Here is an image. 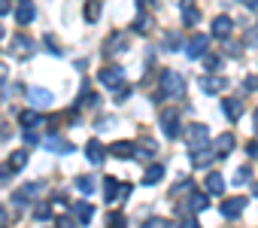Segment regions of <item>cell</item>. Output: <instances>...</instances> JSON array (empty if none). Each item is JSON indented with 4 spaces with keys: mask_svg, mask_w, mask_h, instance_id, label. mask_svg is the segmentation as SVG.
Wrapping results in <instances>:
<instances>
[{
    "mask_svg": "<svg viewBox=\"0 0 258 228\" xmlns=\"http://www.w3.org/2000/svg\"><path fill=\"white\" fill-rule=\"evenodd\" d=\"M158 85H161V94H164V97H182V91H185V76L176 73V70H164L161 79H158Z\"/></svg>",
    "mask_w": 258,
    "mask_h": 228,
    "instance_id": "cell-1",
    "label": "cell"
},
{
    "mask_svg": "<svg viewBox=\"0 0 258 228\" xmlns=\"http://www.w3.org/2000/svg\"><path fill=\"white\" fill-rule=\"evenodd\" d=\"M185 140H188V152L207 149V146H210V128L201 125V122H195V125H188V131H185Z\"/></svg>",
    "mask_w": 258,
    "mask_h": 228,
    "instance_id": "cell-2",
    "label": "cell"
},
{
    "mask_svg": "<svg viewBox=\"0 0 258 228\" xmlns=\"http://www.w3.org/2000/svg\"><path fill=\"white\" fill-rule=\"evenodd\" d=\"M158 122H161L164 137H170V140H173V137H179V134H182V128H179V112H176V109H164Z\"/></svg>",
    "mask_w": 258,
    "mask_h": 228,
    "instance_id": "cell-3",
    "label": "cell"
},
{
    "mask_svg": "<svg viewBox=\"0 0 258 228\" xmlns=\"http://www.w3.org/2000/svg\"><path fill=\"white\" fill-rule=\"evenodd\" d=\"M43 149H49V152H55V155H70V152H73V143L64 140L61 134H46V137H43Z\"/></svg>",
    "mask_w": 258,
    "mask_h": 228,
    "instance_id": "cell-4",
    "label": "cell"
},
{
    "mask_svg": "<svg viewBox=\"0 0 258 228\" xmlns=\"http://www.w3.org/2000/svg\"><path fill=\"white\" fill-rule=\"evenodd\" d=\"M40 192H43V183H25V186L13 195V204H16V207H25V204H31Z\"/></svg>",
    "mask_w": 258,
    "mask_h": 228,
    "instance_id": "cell-5",
    "label": "cell"
},
{
    "mask_svg": "<svg viewBox=\"0 0 258 228\" xmlns=\"http://www.w3.org/2000/svg\"><path fill=\"white\" fill-rule=\"evenodd\" d=\"M219 210H222V216H225V219H237V216H240V213L246 210V198H243V195H234V198H225Z\"/></svg>",
    "mask_w": 258,
    "mask_h": 228,
    "instance_id": "cell-6",
    "label": "cell"
},
{
    "mask_svg": "<svg viewBox=\"0 0 258 228\" xmlns=\"http://www.w3.org/2000/svg\"><path fill=\"white\" fill-rule=\"evenodd\" d=\"M10 52H13L16 58H31V55H34V40L25 37V34H19V37L10 43Z\"/></svg>",
    "mask_w": 258,
    "mask_h": 228,
    "instance_id": "cell-7",
    "label": "cell"
},
{
    "mask_svg": "<svg viewBox=\"0 0 258 228\" xmlns=\"http://www.w3.org/2000/svg\"><path fill=\"white\" fill-rule=\"evenodd\" d=\"M231 31H234V19H231V16H216L213 25H210V34L219 37V40H225Z\"/></svg>",
    "mask_w": 258,
    "mask_h": 228,
    "instance_id": "cell-8",
    "label": "cell"
},
{
    "mask_svg": "<svg viewBox=\"0 0 258 228\" xmlns=\"http://www.w3.org/2000/svg\"><path fill=\"white\" fill-rule=\"evenodd\" d=\"M34 16H37L34 0H19V4H16V22H19V25H31Z\"/></svg>",
    "mask_w": 258,
    "mask_h": 228,
    "instance_id": "cell-9",
    "label": "cell"
},
{
    "mask_svg": "<svg viewBox=\"0 0 258 228\" xmlns=\"http://www.w3.org/2000/svg\"><path fill=\"white\" fill-rule=\"evenodd\" d=\"M109 152H112L115 158H121V161H131L140 149H137L131 140H118V143H112V146H109Z\"/></svg>",
    "mask_w": 258,
    "mask_h": 228,
    "instance_id": "cell-10",
    "label": "cell"
},
{
    "mask_svg": "<svg viewBox=\"0 0 258 228\" xmlns=\"http://www.w3.org/2000/svg\"><path fill=\"white\" fill-rule=\"evenodd\" d=\"M207 46H210V37H204V34H195V37L188 40V46H185V55H188V58H204Z\"/></svg>",
    "mask_w": 258,
    "mask_h": 228,
    "instance_id": "cell-11",
    "label": "cell"
},
{
    "mask_svg": "<svg viewBox=\"0 0 258 228\" xmlns=\"http://www.w3.org/2000/svg\"><path fill=\"white\" fill-rule=\"evenodd\" d=\"M97 79H100L106 88H115V85H121V79H124V70H121V67H103V70L97 73Z\"/></svg>",
    "mask_w": 258,
    "mask_h": 228,
    "instance_id": "cell-12",
    "label": "cell"
},
{
    "mask_svg": "<svg viewBox=\"0 0 258 228\" xmlns=\"http://www.w3.org/2000/svg\"><path fill=\"white\" fill-rule=\"evenodd\" d=\"M25 94L31 97L34 106H52V100H55L49 88H37V85H34V88H25Z\"/></svg>",
    "mask_w": 258,
    "mask_h": 228,
    "instance_id": "cell-13",
    "label": "cell"
},
{
    "mask_svg": "<svg viewBox=\"0 0 258 228\" xmlns=\"http://www.w3.org/2000/svg\"><path fill=\"white\" fill-rule=\"evenodd\" d=\"M85 155H88L91 167H97V164H103V158H106V149H103V143H100V140H91V143L85 146Z\"/></svg>",
    "mask_w": 258,
    "mask_h": 228,
    "instance_id": "cell-14",
    "label": "cell"
},
{
    "mask_svg": "<svg viewBox=\"0 0 258 228\" xmlns=\"http://www.w3.org/2000/svg\"><path fill=\"white\" fill-rule=\"evenodd\" d=\"M19 125H22L25 131H34L37 125H43V112H37V109H25L22 116H19Z\"/></svg>",
    "mask_w": 258,
    "mask_h": 228,
    "instance_id": "cell-15",
    "label": "cell"
},
{
    "mask_svg": "<svg viewBox=\"0 0 258 228\" xmlns=\"http://www.w3.org/2000/svg\"><path fill=\"white\" fill-rule=\"evenodd\" d=\"M103 198H106V204H112L115 198H121V183L115 177H106L103 180Z\"/></svg>",
    "mask_w": 258,
    "mask_h": 228,
    "instance_id": "cell-16",
    "label": "cell"
},
{
    "mask_svg": "<svg viewBox=\"0 0 258 228\" xmlns=\"http://www.w3.org/2000/svg\"><path fill=\"white\" fill-rule=\"evenodd\" d=\"M73 216L79 219V225H88L91 216H94V207H91L88 201H76V204H73Z\"/></svg>",
    "mask_w": 258,
    "mask_h": 228,
    "instance_id": "cell-17",
    "label": "cell"
},
{
    "mask_svg": "<svg viewBox=\"0 0 258 228\" xmlns=\"http://www.w3.org/2000/svg\"><path fill=\"white\" fill-rule=\"evenodd\" d=\"M231 149H234V137H231V134H219V137H216V146H213L216 158H225Z\"/></svg>",
    "mask_w": 258,
    "mask_h": 228,
    "instance_id": "cell-18",
    "label": "cell"
},
{
    "mask_svg": "<svg viewBox=\"0 0 258 228\" xmlns=\"http://www.w3.org/2000/svg\"><path fill=\"white\" fill-rule=\"evenodd\" d=\"M222 112H225L228 122H237V119H240V100H237V97H225V100H222Z\"/></svg>",
    "mask_w": 258,
    "mask_h": 228,
    "instance_id": "cell-19",
    "label": "cell"
},
{
    "mask_svg": "<svg viewBox=\"0 0 258 228\" xmlns=\"http://www.w3.org/2000/svg\"><path fill=\"white\" fill-rule=\"evenodd\" d=\"M198 22H201L198 7H195V4H188V0H182V25H185V28H195Z\"/></svg>",
    "mask_w": 258,
    "mask_h": 228,
    "instance_id": "cell-20",
    "label": "cell"
},
{
    "mask_svg": "<svg viewBox=\"0 0 258 228\" xmlns=\"http://www.w3.org/2000/svg\"><path fill=\"white\" fill-rule=\"evenodd\" d=\"M161 177H164V164H161V161H155V164H149V167H146V174H143V186H155Z\"/></svg>",
    "mask_w": 258,
    "mask_h": 228,
    "instance_id": "cell-21",
    "label": "cell"
},
{
    "mask_svg": "<svg viewBox=\"0 0 258 228\" xmlns=\"http://www.w3.org/2000/svg\"><path fill=\"white\" fill-rule=\"evenodd\" d=\"M204 189H207V195H222L225 192V180H222V174H210L207 177V183H204Z\"/></svg>",
    "mask_w": 258,
    "mask_h": 228,
    "instance_id": "cell-22",
    "label": "cell"
},
{
    "mask_svg": "<svg viewBox=\"0 0 258 228\" xmlns=\"http://www.w3.org/2000/svg\"><path fill=\"white\" fill-rule=\"evenodd\" d=\"M191 164L195 167H210V161L216 158V152H213V146H207V149H198V152H191Z\"/></svg>",
    "mask_w": 258,
    "mask_h": 228,
    "instance_id": "cell-23",
    "label": "cell"
},
{
    "mask_svg": "<svg viewBox=\"0 0 258 228\" xmlns=\"http://www.w3.org/2000/svg\"><path fill=\"white\" fill-rule=\"evenodd\" d=\"M73 186H76V189H79V192H82V195H91V192H94V189H97V183H94V180H91V177H88V174H79V177H76V180H73Z\"/></svg>",
    "mask_w": 258,
    "mask_h": 228,
    "instance_id": "cell-24",
    "label": "cell"
},
{
    "mask_svg": "<svg viewBox=\"0 0 258 228\" xmlns=\"http://www.w3.org/2000/svg\"><path fill=\"white\" fill-rule=\"evenodd\" d=\"M201 88H204L207 94H213V91L225 88V79H219V76H204V79H201Z\"/></svg>",
    "mask_w": 258,
    "mask_h": 228,
    "instance_id": "cell-25",
    "label": "cell"
},
{
    "mask_svg": "<svg viewBox=\"0 0 258 228\" xmlns=\"http://www.w3.org/2000/svg\"><path fill=\"white\" fill-rule=\"evenodd\" d=\"M188 204H191V210H207V204H210V195H207V192H195Z\"/></svg>",
    "mask_w": 258,
    "mask_h": 228,
    "instance_id": "cell-26",
    "label": "cell"
},
{
    "mask_svg": "<svg viewBox=\"0 0 258 228\" xmlns=\"http://www.w3.org/2000/svg\"><path fill=\"white\" fill-rule=\"evenodd\" d=\"M10 164H13V170H22V167L28 164V152H25V149L13 152V155H10Z\"/></svg>",
    "mask_w": 258,
    "mask_h": 228,
    "instance_id": "cell-27",
    "label": "cell"
},
{
    "mask_svg": "<svg viewBox=\"0 0 258 228\" xmlns=\"http://www.w3.org/2000/svg\"><path fill=\"white\" fill-rule=\"evenodd\" d=\"M97 13H100V4L97 0H88L85 4V22H97Z\"/></svg>",
    "mask_w": 258,
    "mask_h": 228,
    "instance_id": "cell-28",
    "label": "cell"
},
{
    "mask_svg": "<svg viewBox=\"0 0 258 228\" xmlns=\"http://www.w3.org/2000/svg\"><path fill=\"white\" fill-rule=\"evenodd\" d=\"M149 28H152V19H149V16H140V19L134 22V31H137V34H146Z\"/></svg>",
    "mask_w": 258,
    "mask_h": 228,
    "instance_id": "cell-29",
    "label": "cell"
},
{
    "mask_svg": "<svg viewBox=\"0 0 258 228\" xmlns=\"http://www.w3.org/2000/svg\"><path fill=\"white\" fill-rule=\"evenodd\" d=\"M204 67H207L210 73H216V70L222 67V58H219V55H207V58H204Z\"/></svg>",
    "mask_w": 258,
    "mask_h": 228,
    "instance_id": "cell-30",
    "label": "cell"
},
{
    "mask_svg": "<svg viewBox=\"0 0 258 228\" xmlns=\"http://www.w3.org/2000/svg\"><path fill=\"white\" fill-rule=\"evenodd\" d=\"M76 216H58V222H55V228H76Z\"/></svg>",
    "mask_w": 258,
    "mask_h": 228,
    "instance_id": "cell-31",
    "label": "cell"
},
{
    "mask_svg": "<svg viewBox=\"0 0 258 228\" xmlns=\"http://www.w3.org/2000/svg\"><path fill=\"white\" fill-rule=\"evenodd\" d=\"M52 216V210L46 207V204H37V210H34V219H40V222H46Z\"/></svg>",
    "mask_w": 258,
    "mask_h": 228,
    "instance_id": "cell-32",
    "label": "cell"
},
{
    "mask_svg": "<svg viewBox=\"0 0 258 228\" xmlns=\"http://www.w3.org/2000/svg\"><path fill=\"white\" fill-rule=\"evenodd\" d=\"M16 170H13V164H7V167H0V189H4L7 183H10V177H13Z\"/></svg>",
    "mask_w": 258,
    "mask_h": 228,
    "instance_id": "cell-33",
    "label": "cell"
},
{
    "mask_svg": "<svg viewBox=\"0 0 258 228\" xmlns=\"http://www.w3.org/2000/svg\"><path fill=\"white\" fill-rule=\"evenodd\" d=\"M249 177H252V170H249V167H240V170L234 174V186H240V183H246Z\"/></svg>",
    "mask_w": 258,
    "mask_h": 228,
    "instance_id": "cell-34",
    "label": "cell"
},
{
    "mask_svg": "<svg viewBox=\"0 0 258 228\" xmlns=\"http://www.w3.org/2000/svg\"><path fill=\"white\" fill-rule=\"evenodd\" d=\"M25 143H28V146H37V143H43V140H40V134H34V131H25Z\"/></svg>",
    "mask_w": 258,
    "mask_h": 228,
    "instance_id": "cell-35",
    "label": "cell"
},
{
    "mask_svg": "<svg viewBox=\"0 0 258 228\" xmlns=\"http://www.w3.org/2000/svg\"><path fill=\"white\" fill-rule=\"evenodd\" d=\"M43 40H46V46H49V52H55V55H61V49L55 46V37H52V34H46Z\"/></svg>",
    "mask_w": 258,
    "mask_h": 228,
    "instance_id": "cell-36",
    "label": "cell"
},
{
    "mask_svg": "<svg viewBox=\"0 0 258 228\" xmlns=\"http://www.w3.org/2000/svg\"><path fill=\"white\" fill-rule=\"evenodd\" d=\"M167 49H179V37L176 34H167V43H164Z\"/></svg>",
    "mask_w": 258,
    "mask_h": 228,
    "instance_id": "cell-37",
    "label": "cell"
},
{
    "mask_svg": "<svg viewBox=\"0 0 258 228\" xmlns=\"http://www.w3.org/2000/svg\"><path fill=\"white\" fill-rule=\"evenodd\" d=\"M109 225H112V228H121V225H124V216L112 213V216H109Z\"/></svg>",
    "mask_w": 258,
    "mask_h": 228,
    "instance_id": "cell-38",
    "label": "cell"
},
{
    "mask_svg": "<svg viewBox=\"0 0 258 228\" xmlns=\"http://www.w3.org/2000/svg\"><path fill=\"white\" fill-rule=\"evenodd\" d=\"M225 52H228V55H234V58H237V55H240V52H243V49H240V46H234V43H225Z\"/></svg>",
    "mask_w": 258,
    "mask_h": 228,
    "instance_id": "cell-39",
    "label": "cell"
},
{
    "mask_svg": "<svg viewBox=\"0 0 258 228\" xmlns=\"http://www.w3.org/2000/svg\"><path fill=\"white\" fill-rule=\"evenodd\" d=\"M182 228H201V222H198V219H185Z\"/></svg>",
    "mask_w": 258,
    "mask_h": 228,
    "instance_id": "cell-40",
    "label": "cell"
},
{
    "mask_svg": "<svg viewBox=\"0 0 258 228\" xmlns=\"http://www.w3.org/2000/svg\"><path fill=\"white\" fill-rule=\"evenodd\" d=\"M240 4H243V7H249V10H255V13H258V0H240Z\"/></svg>",
    "mask_w": 258,
    "mask_h": 228,
    "instance_id": "cell-41",
    "label": "cell"
},
{
    "mask_svg": "<svg viewBox=\"0 0 258 228\" xmlns=\"http://www.w3.org/2000/svg\"><path fill=\"white\" fill-rule=\"evenodd\" d=\"M10 13V0H0V16H7Z\"/></svg>",
    "mask_w": 258,
    "mask_h": 228,
    "instance_id": "cell-42",
    "label": "cell"
},
{
    "mask_svg": "<svg viewBox=\"0 0 258 228\" xmlns=\"http://www.w3.org/2000/svg\"><path fill=\"white\" fill-rule=\"evenodd\" d=\"M7 219H10V216H7V207H0V228L7 225Z\"/></svg>",
    "mask_w": 258,
    "mask_h": 228,
    "instance_id": "cell-43",
    "label": "cell"
},
{
    "mask_svg": "<svg viewBox=\"0 0 258 228\" xmlns=\"http://www.w3.org/2000/svg\"><path fill=\"white\" fill-rule=\"evenodd\" d=\"M143 152H155V143L152 140H143Z\"/></svg>",
    "mask_w": 258,
    "mask_h": 228,
    "instance_id": "cell-44",
    "label": "cell"
},
{
    "mask_svg": "<svg viewBox=\"0 0 258 228\" xmlns=\"http://www.w3.org/2000/svg\"><path fill=\"white\" fill-rule=\"evenodd\" d=\"M249 155H252V158H258V143H249Z\"/></svg>",
    "mask_w": 258,
    "mask_h": 228,
    "instance_id": "cell-45",
    "label": "cell"
},
{
    "mask_svg": "<svg viewBox=\"0 0 258 228\" xmlns=\"http://www.w3.org/2000/svg\"><path fill=\"white\" fill-rule=\"evenodd\" d=\"M255 131H258V109H255Z\"/></svg>",
    "mask_w": 258,
    "mask_h": 228,
    "instance_id": "cell-46",
    "label": "cell"
},
{
    "mask_svg": "<svg viewBox=\"0 0 258 228\" xmlns=\"http://www.w3.org/2000/svg\"><path fill=\"white\" fill-rule=\"evenodd\" d=\"M252 192H255V198H258V183H255V186H252Z\"/></svg>",
    "mask_w": 258,
    "mask_h": 228,
    "instance_id": "cell-47",
    "label": "cell"
},
{
    "mask_svg": "<svg viewBox=\"0 0 258 228\" xmlns=\"http://www.w3.org/2000/svg\"><path fill=\"white\" fill-rule=\"evenodd\" d=\"M0 34H4V28H0Z\"/></svg>",
    "mask_w": 258,
    "mask_h": 228,
    "instance_id": "cell-48",
    "label": "cell"
}]
</instances>
